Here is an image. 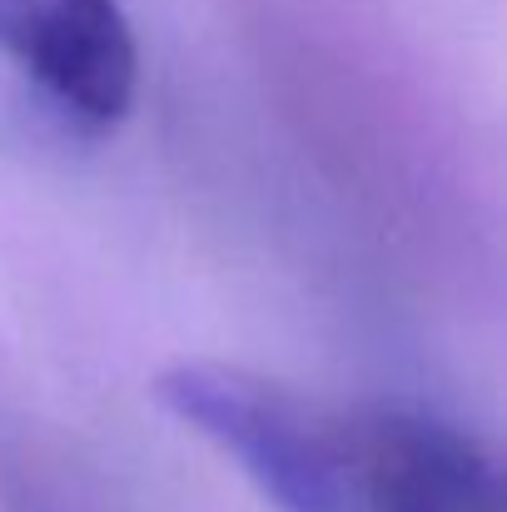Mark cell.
<instances>
[{
  "instance_id": "3957f363",
  "label": "cell",
  "mask_w": 507,
  "mask_h": 512,
  "mask_svg": "<svg viewBox=\"0 0 507 512\" xmlns=\"http://www.w3.org/2000/svg\"><path fill=\"white\" fill-rule=\"evenodd\" d=\"M348 428L368 512H503L498 463L473 433L413 408H363Z\"/></svg>"
},
{
  "instance_id": "6da1fadb",
  "label": "cell",
  "mask_w": 507,
  "mask_h": 512,
  "mask_svg": "<svg viewBox=\"0 0 507 512\" xmlns=\"http://www.w3.org/2000/svg\"><path fill=\"white\" fill-rule=\"evenodd\" d=\"M155 398L234 458L279 512H368L348 413L224 363H174L155 378Z\"/></svg>"
},
{
  "instance_id": "7a4b0ae2",
  "label": "cell",
  "mask_w": 507,
  "mask_h": 512,
  "mask_svg": "<svg viewBox=\"0 0 507 512\" xmlns=\"http://www.w3.org/2000/svg\"><path fill=\"white\" fill-rule=\"evenodd\" d=\"M0 60L80 135L115 130L140 90L120 0H0Z\"/></svg>"
}]
</instances>
